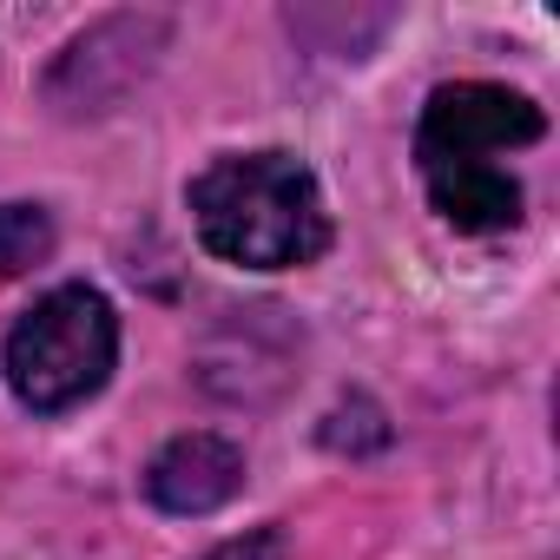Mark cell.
<instances>
[{
	"mask_svg": "<svg viewBox=\"0 0 560 560\" xmlns=\"http://www.w3.org/2000/svg\"><path fill=\"white\" fill-rule=\"evenodd\" d=\"M547 132L540 106L488 86V80H462L442 86L422 106L416 126V159H422V185L435 198V211L455 231H501L521 218V185L501 165L514 145H534Z\"/></svg>",
	"mask_w": 560,
	"mask_h": 560,
	"instance_id": "obj_1",
	"label": "cell"
},
{
	"mask_svg": "<svg viewBox=\"0 0 560 560\" xmlns=\"http://www.w3.org/2000/svg\"><path fill=\"white\" fill-rule=\"evenodd\" d=\"M113 357H119L113 304L100 291H86V284H67V291L40 298L14 324V337H8V383H14V396L27 409L54 416V409L86 402L106 383Z\"/></svg>",
	"mask_w": 560,
	"mask_h": 560,
	"instance_id": "obj_3",
	"label": "cell"
},
{
	"mask_svg": "<svg viewBox=\"0 0 560 560\" xmlns=\"http://www.w3.org/2000/svg\"><path fill=\"white\" fill-rule=\"evenodd\" d=\"M237 488H244V455H237V442H224V435H178V442H165V448L152 455V468H145V494H152V508H165V514H211V508H224Z\"/></svg>",
	"mask_w": 560,
	"mask_h": 560,
	"instance_id": "obj_4",
	"label": "cell"
},
{
	"mask_svg": "<svg viewBox=\"0 0 560 560\" xmlns=\"http://www.w3.org/2000/svg\"><path fill=\"white\" fill-rule=\"evenodd\" d=\"M191 218H198L205 250H218L224 264H250V270L311 264L330 244L324 191L311 165H298L291 152L218 159L211 172L191 178Z\"/></svg>",
	"mask_w": 560,
	"mask_h": 560,
	"instance_id": "obj_2",
	"label": "cell"
},
{
	"mask_svg": "<svg viewBox=\"0 0 560 560\" xmlns=\"http://www.w3.org/2000/svg\"><path fill=\"white\" fill-rule=\"evenodd\" d=\"M205 560H284V547H277V534H250V540H231Z\"/></svg>",
	"mask_w": 560,
	"mask_h": 560,
	"instance_id": "obj_7",
	"label": "cell"
},
{
	"mask_svg": "<svg viewBox=\"0 0 560 560\" xmlns=\"http://www.w3.org/2000/svg\"><path fill=\"white\" fill-rule=\"evenodd\" d=\"M47 250H54V218L40 205H0V277L47 264Z\"/></svg>",
	"mask_w": 560,
	"mask_h": 560,
	"instance_id": "obj_5",
	"label": "cell"
},
{
	"mask_svg": "<svg viewBox=\"0 0 560 560\" xmlns=\"http://www.w3.org/2000/svg\"><path fill=\"white\" fill-rule=\"evenodd\" d=\"M324 442H330V448H383V442H389V422H383V409H376V402L350 396V402H337V409H330Z\"/></svg>",
	"mask_w": 560,
	"mask_h": 560,
	"instance_id": "obj_6",
	"label": "cell"
}]
</instances>
